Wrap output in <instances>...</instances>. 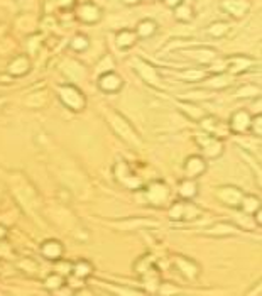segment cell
<instances>
[{
	"mask_svg": "<svg viewBox=\"0 0 262 296\" xmlns=\"http://www.w3.org/2000/svg\"><path fill=\"white\" fill-rule=\"evenodd\" d=\"M115 41H117V46L120 49H128L132 48L137 41V33L136 31H130V29H122L117 33V38H115Z\"/></svg>",
	"mask_w": 262,
	"mask_h": 296,
	"instance_id": "obj_21",
	"label": "cell"
},
{
	"mask_svg": "<svg viewBox=\"0 0 262 296\" xmlns=\"http://www.w3.org/2000/svg\"><path fill=\"white\" fill-rule=\"evenodd\" d=\"M180 196L183 200H193L194 196L198 195V183L196 179H192V178H186L183 181L180 183Z\"/></svg>",
	"mask_w": 262,
	"mask_h": 296,
	"instance_id": "obj_19",
	"label": "cell"
},
{
	"mask_svg": "<svg viewBox=\"0 0 262 296\" xmlns=\"http://www.w3.org/2000/svg\"><path fill=\"white\" fill-rule=\"evenodd\" d=\"M70 46L71 49H74V51H78V53H82V51H86L88 46H90V41H88V38L86 36H74L73 38V41L70 43Z\"/></svg>",
	"mask_w": 262,
	"mask_h": 296,
	"instance_id": "obj_28",
	"label": "cell"
},
{
	"mask_svg": "<svg viewBox=\"0 0 262 296\" xmlns=\"http://www.w3.org/2000/svg\"><path fill=\"white\" fill-rule=\"evenodd\" d=\"M73 2H74V0H60V4H61V6H64V7L73 6Z\"/></svg>",
	"mask_w": 262,
	"mask_h": 296,
	"instance_id": "obj_34",
	"label": "cell"
},
{
	"mask_svg": "<svg viewBox=\"0 0 262 296\" xmlns=\"http://www.w3.org/2000/svg\"><path fill=\"white\" fill-rule=\"evenodd\" d=\"M234 230H235V227L228 225V223H216L215 227L208 228L206 234H212V235H230V234H234Z\"/></svg>",
	"mask_w": 262,
	"mask_h": 296,
	"instance_id": "obj_27",
	"label": "cell"
},
{
	"mask_svg": "<svg viewBox=\"0 0 262 296\" xmlns=\"http://www.w3.org/2000/svg\"><path fill=\"white\" fill-rule=\"evenodd\" d=\"M164 2H166V6H170V7L174 9L176 6H180L181 2H184V0H164Z\"/></svg>",
	"mask_w": 262,
	"mask_h": 296,
	"instance_id": "obj_33",
	"label": "cell"
},
{
	"mask_svg": "<svg viewBox=\"0 0 262 296\" xmlns=\"http://www.w3.org/2000/svg\"><path fill=\"white\" fill-rule=\"evenodd\" d=\"M228 31H230V26L227 24V22L218 21V22H213V24L208 26L206 33L210 34L212 38L220 39V38H225V36L228 34Z\"/></svg>",
	"mask_w": 262,
	"mask_h": 296,
	"instance_id": "obj_24",
	"label": "cell"
},
{
	"mask_svg": "<svg viewBox=\"0 0 262 296\" xmlns=\"http://www.w3.org/2000/svg\"><path fill=\"white\" fill-rule=\"evenodd\" d=\"M29 70H30V60L26 55H17L7 65V75H10L12 78H19V76L28 75Z\"/></svg>",
	"mask_w": 262,
	"mask_h": 296,
	"instance_id": "obj_11",
	"label": "cell"
},
{
	"mask_svg": "<svg viewBox=\"0 0 262 296\" xmlns=\"http://www.w3.org/2000/svg\"><path fill=\"white\" fill-rule=\"evenodd\" d=\"M76 17L85 24H96L102 19V9L95 4H82L76 9Z\"/></svg>",
	"mask_w": 262,
	"mask_h": 296,
	"instance_id": "obj_8",
	"label": "cell"
},
{
	"mask_svg": "<svg viewBox=\"0 0 262 296\" xmlns=\"http://www.w3.org/2000/svg\"><path fill=\"white\" fill-rule=\"evenodd\" d=\"M63 252H64V247L60 240L51 239V240L42 242V245H41V254L46 259H50V261H60V259L63 257Z\"/></svg>",
	"mask_w": 262,
	"mask_h": 296,
	"instance_id": "obj_14",
	"label": "cell"
},
{
	"mask_svg": "<svg viewBox=\"0 0 262 296\" xmlns=\"http://www.w3.org/2000/svg\"><path fill=\"white\" fill-rule=\"evenodd\" d=\"M126 4H136V2H139V0H124Z\"/></svg>",
	"mask_w": 262,
	"mask_h": 296,
	"instance_id": "obj_36",
	"label": "cell"
},
{
	"mask_svg": "<svg viewBox=\"0 0 262 296\" xmlns=\"http://www.w3.org/2000/svg\"><path fill=\"white\" fill-rule=\"evenodd\" d=\"M174 266L180 269V272L183 274L186 279H194L200 274V266L194 261L183 255H176L174 257Z\"/></svg>",
	"mask_w": 262,
	"mask_h": 296,
	"instance_id": "obj_12",
	"label": "cell"
},
{
	"mask_svg": "<svg viewBox=\"0 0 262 296\" xmlns=\"http://www.w3.org/2000/svg\"><path fill=\"white\" fill-rule=\"evenodd\" d=\"M206 171V161L203 156H190L188 159L184 161V174L186 178L196 179L202 176L203 173Z\"/></svg>",
	"mask_w": 262,
	"mask_h": 296,
	"instance_id": "obj_9",
	"label": "cell"
},
{
	"mask_svg": "<svg viewBox=\"0 0 262 296\" xmlns=\"http://www.w3.org/2000/svg\"><path fill=\"white\" fill-rule=\"evenodd\" d=\"M222 9H224L228 16L240 19V17H244V14L248 11V2L247 0H224V2H222Z\"/></svg>",
	"mask_w": 262,
	"mask_h": 296,
	"instance_id": "obj_15",
	"label": "cell"
},
{
	"mask_svg": "<svg viewBox=\"0 0 262 296\" xmlns=\"http://www.w3.org/2000/svg\"><path fill=\"white\" fill-rule=\"evenodd\" d=\"M200 124H202L203 131L215 137H225V134H227V129L224 127L222 120L216 119L215 115H205V117L200 119Z\"/></svg>",
	"mask_w": 262,
	"mask_h": 296,
	"instance_id": "obj_13",
	"label": "cell"
},
{
	"mask_svg": "<svg viewBox=\"0 0 262 296\" xmlns=\"http://www.w3.org/2000/svg\"><path fill=\"white\" fill-rule=\"evenodd\" d=\"M71 272L78 279H86L93 272V264L90 261H86V259H80V261H76L71 266Z\"/></svg>",
	"mask_w": 262,
	"mask_h": 296,
	"instance_id": "obj_22",
	"label": "cell"
},
{
	"mask_svg": "<svg viewBox=\"0 0 262 296\" xmlns=\"http://www.w3.org/2000/svg\"><path fill=\"white\" fill-rule=\"evenodd\" d=\"M250 129L257 137H260V134H262V115L260 114L256 115V117L250 120Z\"/></svg>",
	"mask_w": 262,
	"mask_h": 296,
	"instance_id": "obj_30",
	"label": "cell"
},
{
	"mask_svg": "<svg viewBox=\"0 0 262 296\" xmlns=\"http://www.w3.org/2000/svg\"><path fill=\"white\" fill-rule=\"evenodd\" d=\"M259 88L254 87V85H246V87L237 90V98H248V97H256L259 95Z\"/></svg>",
	"mask_w": 262,
	"mask_h": 296,
	"instance_id": "obj_29",
	"label": "cell"
},
{
	"mask_svg": "<svg viewBox=\"0 0 262 296\" xmlns=\"http://www.w3.org/2000/svg\"><path fill=\"white\" fill-rule=\"evenodd\" d=\"M114 176L120 185L130 188V190H140V186H142L140 179L132 173L130 166H128L124 159H118L117 164L114 166Z\"/></svg>",
	"mask_w": 262,
	"mask_h": 296,
	"instance_id": "obj_4",
	"label": "cell"
},
{
	"mask_svg": "<svg viewBox=\"0 0 262 296\" xmlns=\"http://www.w3.org/2000/svg\"><path fill=\"white\" fill-rule=\"evenodd\" d=\"M240 208L246 213H254L257 208H260V200L257 198V196H252V195H244Z\"/></svg>",
	"mask_w": 262,
	"mask_h": 296,
	"instance_id": "obj_25",
	"label": "cell"
},
{
	"mask_svg": "<svg viewBox=\"0 0 262 296\" xmlns=\"http://www.w3.org/2000/svg\"><path fill=\"white\" fill-rule=\"evenodd\" d=\"M215 196L222 201V203L227 205V207H230V208H240V203H242V198H244V191L240 190V188H237V186L225 185V186L216 188Z\"/></svg>",
	"mask_w": 262,
	"mask_h": 296,
	"instance_id": "obj_5",
	"label": "cell"
},
{
	"mask_svg": "<svg viewBox=\"0 0 262 296\" xmlns=\"http://www.w3.org/2000/svg\"><path fill=\"white\" fill-rule=\"evenodd\" d=\"M250 114L247 110H237L228 122V131L234 134H244L250 129Z\"/></svg>",
	"mask_w": 262,
	"mask_h": 296,
	"instance_id": "obj_10",
	"label": "cell"
},
{
	"mask_svg": "<svg viewBox=\"0 0 262 296\" xmlns=\"http://www.w3.org/2000/svg\"><path fill=\"white\" fill-rule=\"evenodd\" d=\"M183 76L186 80H190V82H198V80L203 78V73L198 70H190V71H184Z\"/></svg>",
	"mask_w": 262,
	"mask_h": 296,
	"instance_id": "obj_32",
	"label": "cell"
},
{
	"mask_svg": "<svg viewBox=\"0 0 262 296\" xmlns=\"http://www.w3.org/2000/svg\"><path fill=\"white\" fill-rule=\"evenodd\" d=\"M194 141L202 147L205 158L215 159V158H218V156H222V152H224V142H222V139L212 136V134H208L205 131L198 132L196 136H194Z\"/></svg>",
	"mask_w": 262,
	"mask_h": 296,
	"instance_id": "obj_3",
	"label": "cell"
},
{
	"mask_svg": "<svg viewBox=\"0 0 262 296\" xmlns=\"http://www.w3.org/2000/svg\"><path fill=\"white\" fill-rule=\"evenodd\" d=\"M6 234H7V230L2 225H0V237H6Z\"/></svg>",
	"mask_w": 262,
	"mask_h": 296,
	"instance_id": "obj_35",
	"label": "cell"
},
{
	"mask_svg": "<svg viewBox=\"0 0 262 296\" xmlns=\"http://www.w3.org/2000/svg\"><path fill=\"white\" fill-rule=\"evenodd\" d=\"M112 124H114V127L117 129V132L124 137V141H127L128 144H132V146L140 144L139 136H137V132H134V129L128 125V122H126L124 119H118L117 122H112Z\"/></svg>",
	"mask_w": 262,
	"mask_h": 296,
	"instance_id": "obj_16",
	"label": "cell"
},
{
	"mask_svg": "<svg viewBox=\"0 0 262 296\" xmlns=\"http://www.w3.org/2000/svg\"><path fill=\"white\" fill-rule=\"evenodd\" d=\"M136 33H137V38H142V39L152 38V36L158 33V22L152 19L140 21L136 28Z\"/></svg>",
	"mask_w": 262,
	"mask_h": 296,
	"instance_id": "obj_20",
	"label": "cell"
},
{
	"mask_svg": "<svg viewBox=\"0 0 262 296\" xmlns=\"http://www.w3.org/2000/svg\"><path fill=\"white\" fill-rule=\"evenodd\" d=\"M227 63L230 65L228 66L230 73L238 75V73H242V71H246L250 65H254L256 61L247 56H230V58H227Z\"/></svg>",
	"mask_w": 262,
	"mask_h": 296,
	"instance_id": "obj_18",
	"label": "cell"
},
{
	"mask_svg": "<svg viewBox=\"0 0 262 296\" xmlns=\"http://www.w3.org/2000/svg\"><path fill=\"white\" fill-rule=\"evenodd\" d=\"M136 70H137V73H139L142 78L146 80V82L152 83V85H156V87H158L159 75H158V71H156V68H154V66H150L149 63L139 60V61H137V65H136Z\"/></svg>",
	"mask_w": 262,
	"mask_h": 296,
	"instance_id": "obj_17",
	"label": "cell"
},
{
	"mask_svg": "<svg viewBox=\"0 0 262 296\" xmlns=\"http://www.w3.org/2000/svg\"><path fill=\"white\" fill-rule=\"evenodd\" d=\"M58 95H60V100L63 102L64 107H68L73 112H80L85 109L86 100L85 95L80 88H76L74 85L71 83H64L58 87Z\"/></svg>",
	"mask_w": 262,
	"mask_h": 296,
	"instance_id": "obj_1",
	"label": "cell"
},
{
	"mask_svg": "<svg viewBox=\"0 0 262 296\" xmlns=\"http://www.w3.org/2000/svg\"><path fill=\"white\" fill-rule=\"evenodd\" d=\"M96 85H98V88L105 93H117L122 90L124 82H122L120 76H118L117 73H114V71H105L104 75L98 76Z\"/></svg>",
	"mask_w": 262,
	"mask_h": 296,
	"instance_id": "obj_7",
	"label": "cell"
},
{
	"mask_svg": "<svg viewBox=\"0 0 262 296\" xmlns=\"http://www.w3.org/2000/svg\"><path fill=\"white\" fill-rule=\"evenodd\" d=\"M202 208L198 205L192 203L190 200H180L170 208V218L178 222H190L196 220L198 217H202Z\"/></svg>",
	"mask_w": 262,
	"mask_h": 296,
	"instance_id": "obj_2",
	"label": "cell"
},
{
	"mask_svg": "<svg viewBox=\"0 0 262 296\" xmlns=\"http://www.w3.org/2000/svg\"><path fill=\"white\" fill-rule=\"evenodd\" d=\"M63 284H64V277L61 276L60 272H52V274H50L46 279H44V286H46V289H50V291L60 289Z\"/></svg>",
	"mask_w": 262,
	"mask_h": 296,
	"instance_id": "obj_26",
	"label": "cell"
},
{
	"mask_svg": "<svg viewBox=\"0 0 262 296\" xmlns=\"http://www.w3.org/2000/svg\"><path fill=\"white\" fill-rule=\"evenodd\" d=\"M146 198L152 207H162L170 198V188L162 181H152L146 188Z\"/></svg>",
	"mask_w": 262,
	"mask_h": 296,
	"instance_id": "obj_6",
	"label": "cell"
},
{
	"mask_svg": "<svg viewBox=\"0 0 262 296\" xmlns=\"http://www.w3.org/2000/svg\"><path fill=\"white\" fill-rule=\"evenodd\" d=\"M212 82L213 83H208L210 87H213V88H224V87H227V85H228V78H227V76H224V75H218V76H215Z\"/></svg>",
	"mask_w": 262,
	"mask_h": 296,
	"instance_id": "obj_31",
	"label": "cell"
},
{
	"mask_svg": "<svg viewBox=\"0 0 262 296\" xmlns=\"http://www.w3.org/2000/svg\"><path fill=\"white\" fill-rule=\"evenodd\" d=\"M174 17H176V21L184 22V24H186V22H192L193 17H194L193 7L188 6L186 2H181L180 6L174 7Z\"/></svg>",
	"mask_w": 262,
	"mask_h": 296,
	"instance_id": "obj_23",
	"label": "cell"
}]
</instances>
